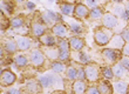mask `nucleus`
I'll use <instances>...</instances> for the list:
<instances>
[{
	"mask_svg": "<svg viewBox=\"0 0 129 94\" xmlns=\"http://www.w3.org/2000/svg\"><path fill=\"white\" fill-rule=\"evenodd\" d=\"M113 38L112 35V32L107 28V30H105V28H99V30L95 31V33H94V39H95L96 44L98 45H107L109 44V41H110V39Z\"/></svg>",
	"mask_w": 129,
	"mask_h": 94,
	"instance_id": "obj_1",
	"label": "nucleus"
},
{
	"mask_svg": "<svg viewBox=\"0 0 129 94\" xmlns=\"http://www.w3.org/2000/svg\"><path fill=\"white\" fill-rule=\"evenodd\" d=\"M39 82L44 88H47L49 86H61L62 85V80L59 77L54 75V74H46L44 77H40Z\"/></svg>",
	"mask_w": 129,
	"mask_h": 94,
	"instance_id": "obj_2",
	"label": "nucleus"
},
{
	"mask_svg": "<svg viewBox=\"0 0 129 94\" xmlns=\"http://www.w3.org/2000/svg\"><path fill=\"white\" fill-rule=\"evenodd\" d=\"M69 47L71 46H69V42L67 40L62 39V40L59 41V52H60L59 59L61 61L67 60L68 58H69Z\"/></svg>",
	"mask_w": 129,
	"mask_h": 94,
	"instance_id": "obj_3",
	"label": "nucleus"
},
{
	"mask_svg": "<svg viewBox=\"0 0 129 94\" xmlns=\"http://www.w3.org/2000/svg\"><path fill=\"white\" fill-rule=\"evenodd\" d=\"M102 55L107 62L112 64V62H115L120 58V52L117 50H113V48H106L102 51Z\"/></svg>",
	"mask_w": 129,
	"mask_h": 94,
	"instance_id": "obj_4",
	"label": "nucleus"
},
{
	"mask_svg": "<svg viewBox=\"0 0 129 94\" xmlns=\"http://www.w3.org/2000/svg\"><path fill=\"white\" fill-rule=\"evenodd\" d=\"M124 39L122 38V35H119V34H116V35H113V38L110 39L109 41V48H113V50H122L123 47H124Z\"/></svg>",
	"mask_w": 129,
	"mask_h": 94,
	"instance_id": "obj_5",
	"label": "nucleus"
},
{
	"mask_svg": "<svg viewBox=\"0 0 129 94\" xmlns=\"http://www.w3.org/2000/svg\"><path fill=\"white\" fill-rule=\"evenodd\" d=\"M102 24H103V26L106 28H114V27L117 25V18L115 15H113L110 13H106L103 14V17H102Z\"/></svg>",
	"mask_w": 129,
	"mask_h": 94,
	"instance_id": "obj_6",
	"label": "nucleus"
},
{
	"mask_svg": "<svg viewBox=\"0 0 129 94\" xmlns=\"http://www.w3.org/2000/svg\"><path fill=\"white\" fill-rule=\"evenodd\" d=\"M29 59H31V62L35 66H41L45 61V57L44 53L39 50H34L31 52V55H29Z\"/></svg>",
	"mask_w": 129,
	"mask_h": 94,
	"instance_id": "obj_7",
	"label": "nucleus"
},
{
	"mask_svg": "<svg viewBox=\"0 0 129 94\" xmlns=\"http://www.w3.org/2000/svg\"><path fill=\"white\" fill-rule=\"evenodd\" d=\"M85 72H86V78L88 79L89 81H96L99 79V69L95 67V66H87L85 68Z\"/></svg>",
	"mask_w": 129,
	"mask_h": 94,
	"instance_id": "obj_8",
	"label": "nucleus"
},
{
	"mask_svg": "<svg viewBox=\"0 0 129 94\" xmlns=\"http://www.w3.org/2000/svg\"><path fill=\"white\" fill-rule=\"evenodd\" d=\"M15 81V74L12 73L11 70H3L1 72V82L3 85H12Z\"/></svg>",
	"mask_w": 129,
	"mask_h": 94,
	"instance_id": "obj_9",
	"label": "nucleus"
},
{
	"mask_svg": "<svg viewBox=\"0 0 129 94\" xmlns=\"http://www.w3.org/2000/svg\"><path fill=\"white\" fill-rule=\"evenodd\" d=\"M42 19L46 24H52V22H55V21H59L61 18L59 17L56 13L52 12V11H46L44 14H42Z\"/></svg>",
	"mask_w": 129,
	"mask_h": 94,
	"instance_id": "obj_10",
	"label": "nucleus"
},
{
	"mask_svg": "<svg viewBox=\"0 0 129 94\" xmlns=\"http://www.w3.org/2000/svg\"><path fill=\"white\" fill-rule=\"evenodd\" d=\"M74 14L76 18H86L89 14V11H88V8H87V6L82 5V4H79V5L75 6Z\"/></svg>",
	"mask_w": 129,
	"mask_h": 94,
	"instance_id": "obj_11",
	"label": "nucleus"
},
{
	"mask_svg": "<svg viewBox=\"0 0 129 94\" xmlns=\"http://www.w3.org/2000/svg\"><path fill=\"white\" fill-rule=\"evenodd\" d=\"M17 44H18V48L21 51H27L31 47V40L28 38L25 37H19L17 38Z\"/></svg>",
	"mask_w": 129,
	"mask_h": 94,
	"instance_id": "obj_12",
	"label": "nucleus"
},
{
	"mask_svg": "<svg viewBox=\"0 0 129 94\" xmlns=\"http://www.w3.org/2000/svg\"><path fill=\"white\" fill-rule=\"evenodd\" d=\"M69 46L74 51H80V50H82V47L85 46V42H83V40L80 39V38L74 37V38H71V39H69Z\"/></svg>",
	"mask_w": 129,
	"mask_h": 94,
	"instance_id": "obj_13",
	"label": "nucleus"
},
{
	"mask_svg": "<svg viewBox=\"0 0 129 94\" xmlns=\"http://www.w3.org/2000/svg\"><path fill=\"white\" fill-rule=\"evenodd\" d=\"M45 31H46V27L40 22H34L32 25V33L35 35V37H41L44 35Z\"/></svg>",
	"mask_w": 129,
	"mask_h": 94,
	"instance_id": "obj_14",
	"label": "nucleus"
},
{
	"mask_svg": "<svg viewBox=\"0 0 129 94\" xmlns=\"http://www.w3.org/2000/svg\"><path fill=\"white\" fill-rule=\"evenodd\" d=\"M53 33H54L56 37L64 38L67 35V28H66L62 24H58V25L53 26Z\"/></svg>",
	"mask_w": 129,
	"mask_h": 94,
	"instance_id": "obj_15",
	"label": "nucleus"
},
{
	"mask_svg": "<svg viewBox=\"0 0 129 94\" xmlns=\"http://www.w3.org/2000/svg\"><path fill=\"white\" fill-rule=\"evenodd\" d=\"M73 91L75 94H85L86 92V84L82 80L75 81L73 85Z\"/></svg>",
	"mask_w": 129,
	"mask_h": 94,
	"instance_id": "obj_16",
	"label": "nucleus"
},
{
	"mask_svg": "<svg viewBox=\"0 0 129 94\" xmlns=\"http://www.w3.org/2000/svg\"><path fill=\"white\" fill-rule=\"evenodd\" d=\"M114 89L117 94H126L128 91V86L124 81H116L114 84Z\"/></svg>",
	"mask_w": 129,
	"mask_h": 94,
	"instance_id": "obj_17",
	"label": "nucleus"
},
{
	"mask_svg": "<svg viewBox=\"0 0 129 94\" xmlns=\"http://www.w3.org/2000/svg\"><path fill=\"white\" fill-rule=\"evenodd\" d=\"M60 11L64 15H73L75 12V7L72 4H62L60 6Z\"/></svg>",
	"mask_w": 129,
	"mask_h": 94,
	"instance_id": "obj_18",
	"label": "nucleus"
},
{
	"mask_svg": "<svg viewBox=\"0 0 129 94\" xmlns=\"http://www.w3.org/2000/svg\"><path fill=\"white\" fill-rule=\"evenodd\" d=\"M41 42L46 46H49V47H53L55 45V39L53 35L51 34H47V35H42L41 37Z\"/></svg>",
	"mask_w": 129,
	"mask_h": 94,
	"instance_id": "obj_19",
	"label": "nucleus"
},
{
	"mask_svg": "<svg viewBox=\"0 0 129 94\" xmlns=\"http://www.w3.org/2000/svg\"><path fill=\"white\" fill-rule=\"evenodd\" d=\"M124 69L126 68L123 67L121 64H115L114 67H113V72H114V75L119 78H123L124 77Z\"/></svg>",
	"mask_w": 129,
	"mask_h": 94,
	"instance_id": "obj_20",
	"label": "nucleus"
},
{
	"mask_svg": "<svg viewBox=\"0 0 129 94\" xmlns=\"http://www.w3.org/2000/svg\"><path fill=\"white\" fill-rule=\"evenodd\" d=\"M5 48H6V51L8 52V53H14V52L18 50L17 41H14V40H7L6 42H5Z\"/></svg>",
	"mask_w": 129,
	"mask_h": 94,
	"instance_id": "obj_21",
	"label": "nucleus"
},
{
	"mask_svg": "<svg viewBox=\"0 0 129 94\" xmlns=\"http://www.w3.org/2000/svg\"><path fill=\"white\" fill-rule=\"evenodd\" d=\"M99 91H100L101 94H112L113 93L112 86L108 82H101L100 86H99Z\"/></svg>",
	"mask_w": 129,
	"mask_h": 94,
	"instance_id": "obj_22",
	"label": "nucleus"
},
{
	"mask_svg": "<svg viewBox=\"0 0 129 94\" xmlns=\"http://www.w3.org/2000/svg\"><path fill=\"white\" fill-rule=\"evenodd\" d=\"M89 17H90V19H93V20H98V19H100L101 17H103V12H102L101 8L96 7V8H93V10L90 11Z\"/></svg>",
	"mask_w": 129,
	"mask_h": 94,
	"instance_id": "obj_23",
	"label": "nucleus"
},
{
	"mask_svg": "<svg viewBox=\"0 0 129 94\" xmlns=\"http://www.w3.org/2000/svg\"><path fill=\"white\" fill-rule=\"evenodd\" d=\"M69 27H71V31L73 33H76V34H80L83 32V28L80 24L78 22H69Z\"/></svg>",
	"mask_w": 129,
	"mask_h": 94,
	"instance_id": "obj_24",
	"label": "nucleus"
},
{
	"mask_svg": "<svg viewBox=\"0 0 129 94\" xmlns=\"http://www.w3.org/2000/svg\"><path fill=\"white\" fill-rule=\"evenodd\" d=\"M27 62H28V60L25 55H17V57H15V64H17L19 67H25V66L27 65Z\"/></svg>",
	"mask_w": 129,
	"mask_h": 94,
	"instance_id": "obj_25",
	"label": "nucleus"
},
{
	"mask_svg": "<svg viewBox=\"0 0 129 94\" xmlns=\"http://www.w3.org/2000/svg\"><path fill=\"white\" fill-rule=\"evenodd\" d=\"M102 75H103L107 80H112L113 78H114V72H113V68H110V67L102 68Z\"/></svg>",
	"mask_w": 129,
	"mask_h": 94,
	"instance_id": "obj_26",
	"label": "nucleus"
},
{
	"mask_svg": "<svg viewBox=\"0 0 129 94\" xmlns=\"http://www.w3.org/2000/svg\"><path fill=\"white\" fill-rule=\"evenodd\" d=\"M52 69L54 70L55 73H62L64 69H66V66H64L62 62H53V65H52Z\"/></svg>",
	"mask_w": 129,
	"mask_h": 94,
	"instance_id": "obj_27",
	"label": "nucleus"
},
{
	"mask_svg": "<svg viewBox=\"0 0 129 94\" xmlns=\"http://www.w3.org/2000/svg\"><path fill=\"white\" fill-rule=\"evenodd\" d=\"M22 25H24V20H22L20 17H15L11 20V26L13 27V28H19V27H21Z\"/></svg>",
	"mask_w": 129,
	"mask_h": 94,
	"instance_id": "obj_28",
	"label": "nucleus"
},
{
	"mask_svg": "<svg viewBox=\"0 0 129 94\" xmlns=\"http://www.w3.org/2000/svg\"><path fill=\"white\" fill-rule=\"evenodd\" d=\"M67 78L69 80H75L78 78V70L74 67H69L67 69Z\"/></svg>",
	"mask_w": 129,
	"mask_h": 94,
	"instance_id": "obj_29",
	"label": "nucleus"
},
{
	"mask_svg": "<svg viewBox=\"0 0 129 94\" xmlns=\"http://www.w3.org/2000/svg\"><path fill=\"white\" fill-rule=\"evenodd\" d=\"M46 54H47L48 58H51V59H56V58H59L60 52H59V50H47L46 51Z\"/></svg>",
	"mask_w": 129,
	"mask_h": 94,
	"instance_id": "obj_30",
	"label": "nucleus"
},
{
	"mask_svg": "<svg viewBox=\"0 0 129 94\" xmlns=\"http://www.w3.org/2000/svg\"><path fill=\"white\" fill-rule=\"evenodd\" d=\"M78 55H79V61H80V62H82V64H88L89 62V57L86 53H82L81 52V53H79Z\"/></svg>",
	"mask_w": 129,
	"mask_h": 94,
	"instance_id": "obj_31",
	"label": "nucleus"
},
{
	"mask_svg": "<svg viewBox=\"0 0 129 94\" xmlns=\"http://www.w3.org/2000/svg\"><path fill=\"white\" fill-rule=\"evenodd\" d=\"M27 89L31 92V93H35V92H38L37 84H35L34 81H29V82H27Z\"/></svg>",
	"mask_w": 129,
	"mask_h": 94,
	"instance_id": "obj_32",
	"label": "nucleus"
},
{
	"mask_svg": "<svg viewBox=\"0 0 129 94\" xmlns=\"http://www.w3.org/2000/svg\"><path fill=\"white\" fill-rule=\"evenodd\" d=\"M1 10H3V12H6L7 14H11L12 12H13L12 7H11L8 4H5V3L1 4Z\"/></svg>",
	"mask_w": 129,
	"mask_h": 94,
	"instance_id": "obj_33",
	"label": "nucleus"
},
{
	"mask_svg": "<svg viewBox=\"0 0 129 94\" xmlns=\"http://www.w3.org/2000/svg\"><path fill=\"white\" fill-rule=\"evenodd\" d=\"M86 4H87V6L90 7V8H96L99 5V1L98 0H86Z\"/></svg>",
	"mask_w": 129,
	"mask_h": 94,
	"instance_id": "obj_34",
	"label": "nucleus"
},
{
	"mask_svg": "<svg viewBox=\"0 0 129 94\" xmlns=\"http://www.w3.org/2000/svg\"><path fill=\"white\" fill-rule=\"evenodd\" d=\"M120 64L122 65L126 69L129 70V58H122V59H121V61H120Z\"/></svg>",
	"mask_w": 129,
	"mask_h": 94,
	"instance_id": "obj_35",
	"label": "nucleus"
},
{
	"mask_svg": "<svg viewBox=\"0 0 129 94\" xmlns=\"http://www.w3.org/2000/svg\"><path fill=\"white\" fill-rule=\"evenodd\" d=\"M78 78L79 80H83L86 78V72L83 68H80V69H78Z\"/></svg>",
	"mask_w": 129,
	"mask_h": 94,
	"instance_id": "obj_36",
	"label": "nucleus"
},
{
	"mask_svg": "<svg viewBox=\"0 0 129 94\" xmlns=\"http://www.w3.org/2000/svg\"><path fill=\"white\" fill-rule=\"evenodd\" d=\"M121 35H122V38L124 39V41H127V42L129 44V28H126V30L122 32Z\"/></svg>",
	"mask_w": 129,
	"mask_h": 94,
	"instance_id": "obj_37",
	"label": "nucleus"
},
{
	"mask_svg": "<svg viewBox=\"0 0 129 94\" xmlns=\"http://www.w3.org/2000/svg\"><path fill=\"white\" fill-rule=\"evenodd\" d=\"M88 94H101L100 91H99V88H95V87H92L88 89Z\"/></svg>",
	"mask_w": 129,
	"mask_h": 94,
	"instance_id": "obj_38",
	"label": "nucleus"
},
{
	"mask_svg": "<svg viewBox=\"0 0 129 94\" xmlns=\"http://www.w3.org/2000/svg\"><path fill=\"white\" fill-rule=\"evenodd\" d=\"M123 54L129 57V45H124V47H123Z\"/></svg>",
	"mask_w": 129,
	"mask_h": 94,
	"instance_id": "obj_39",
	"label": "nucleus"
},
{
	"mask_svg": "<svg viewBox=\"0 0 129 94\" xmlns=\"http://www.w3.org/2000/svg\"><path fill=\"white\" fill-rule=\"evenodd\" d=\"M26 5H27L28 10H34V8H35V5H34L33 3H29V1H28V3L26 4Z\"/></svg>",
	"mask_w": 129,
	"mask_h": 94,
	"instance_id": "obj_40",
	"label": "nucleus"
},
{
	"mask_svg": "<svg viewBox=\"0 0 129 94\" xmlns=\"http://www.w3.org/2000/svg\"><path fill=\"white\" fill-rule=\"evenodd\" d=\"M8 94H20V92L18 91V89H15V88H13V89H11L8 92Z\"/></svg>",
	"mask_w": 129,
	"mask_h": 94,
	"instance_id": "obj_41",
	"label": "nucleus"
},
{
	"mask_svg": "<svg viewBox=\"0 0 129 94\" xmlns=\"http://www.w3.org/2000/svg\"><path fill=\"white\" fill-rule=\"evenodd\" d=\"M114 1H115V3H121L122 0H114Z\"/></svg>",
	"mask_w": 129,
	"mask_h": 94,
	"instance_id": "obj_42",
	"label": "nucleus"
},
{
	"mask_svg": "<svg viewBox=\"0 0 129 94\" xmlns=\"http://www.w3.org/2000/svg\"><path fill=\"white\" fill-rule=\"evenodd\" d=\"M15 1H18V3H22V1H25V0H15Z\"/></svg>",
	"mask_w": 129,
	"mask_h": 94,
	"instance_id": "obj_43",
	"label": "nucleus"
},
{
	"mask_svg": "<svg viewBox=\"0 0 129 94\" xmlns=\"http://www.w3.org/2000/svg\"><path fill=\"white\" fill-rule=\"evenodd\" d=\"M128 94H129V87H128Z\"/></svg>",
	"mask_w": 129,
	"mask_h": 94,
	"instance_id": "obj_44",
	"label": "nucleus"
},
{
	"mask_svg": "<svg viewBox=\"0 0 129 94\" xmlns=\"http://www.w3.org/2000/svg\"><path fill=\"white\" fill-rule=\"evenodd\" d=\"M35 1H39V0H35Z\"/></svg>",
	"mask_w": 129,
	"mask_h": 94,
	"instance_id": "obj_45",
	"label": "nucleus"
},
{
	"mask_svg": "<svg viewBox=\"0 0 129 94\" xmlns=\"http://www.w3.org/2000/svg\"><path fill=\"white\" fill-rule=\"evenodd\" d=\"M128 1H129V0H128Z\"/></svg>",
	"mask_w": 129,
	"mask_h": 94,
	"instance_id": "obj_46",
	"label": "nucleus"
}]
</instances>
